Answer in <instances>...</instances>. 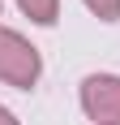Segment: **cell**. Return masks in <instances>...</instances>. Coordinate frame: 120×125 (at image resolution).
Segmentation results:
<instances>
[{
  "mask_svg": "<svg viewBox=\"0 0 120 125\" xmlns=\"http://www.w3.org/2000/svg\"><path fill=\"white\" fill-rule=\"evenodd\" d=\"M43 73V61H39V48H30L17 30L0 26V82H9L17 91H30Z\"/></svg>",
  "mask_w": 120,
  "mask_h": 125,
  "instance_id": "6da1fadb",
  "label": "cell"
},
{
  "mask_svg": "<svg viewBox=\"0 0 120 125\" xmlns=\"http://www.w3.org/2000/svg\"><path fill=\"white\" fill-rule=\"evenodd\" d=\"M82 112L94 125H120V78L116 73L82 78Z\"/></svg>",
  "mask_w": 120,
  "mask_h": 125,
  "instance_id": "7a4b0ae2",
  "label": "cell"
},
{
  "mask_svg": "<svg viewBox=\"0 0 120 125\" xmlns=\"http://www.w3.org/2000/svg\"><path fill=\"white\" fill-rule=\"evenodd\" d=\"M17 4H22V13L30 22H39V26H51L60 17V0H17Z\"/></svg>",
  "mask_w": 120,
  "mask_h": 125,
  "instance_id": "3957f363",
  "label": "cell"
},
{
  "mask_svg": "<svg viewBox=\"0 0 120 125\" xmlns=\"http://www.w3.org/2000/svg\"><path fill=\"white\" fill-rule=\"evenodd\" d=\"M86 9L94 13L99 22H116L120 17V0H86Z\"/></svg>",
  "mask_w": 120,
  "mask_h": 125,
  "instance_id": "277c9868",
  "label": "cell"
},
{
  "mask_svg": "<svg viewBox=\"0 0 120 125\" xmlns=\"http://www.w3.org/2000/svg\"><path fill=\"white\" fill-rule=\"evenodd\" d=\"M0 125H17V116H13L9 108H4V104H0Z\"/></svg>",
  "mask_w": 120,
  "mask_h": 125,
  "instance_id": "5b68a950",
  "label": "cell"
}]
</instances>
